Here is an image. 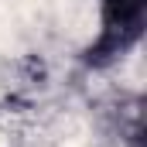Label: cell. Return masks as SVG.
I'll return each instance as SVG.
<instances>
[{
	"label": "cell",
	"instance_id": "1",
	"mask_svg": "<svg viewBox=\"0 0 147 147\" xmlns=\"http://www.w3.org/2000/svg\"><path fill=\"white\" fill-rule=\"evenodd\" d=\"M99 3H103V31L86 51V62L92 65H106L140 41L147 10V0H99Z\"/></svg>",
	"mask_w": 147,
	"mask_h": 147
}]
</instances>
